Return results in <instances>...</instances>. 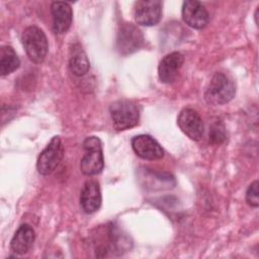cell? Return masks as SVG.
<instances>
[{
  "label": "cell",
  "instance_id": "30bf717a",
  "mask_svg": "<svg viewBox=\"0 0 259 259\" xmlns=\"http://www.w3.org/2000/svg\"><path fill=\"white\" fill-rule=\"evenodd\" d=\"M132 148L140 158L144 160H159L164 156V150L160 144L149 135H139L132 139Z\"/></svg>",
  "mask_w": 259,
  "mask_h": 259
},
{
  "label": "cell",
  "instance_id": "7a4b0ae2",
  "mask_svg": "<svg viewBox=\"0 0 259 259\" xmlns=\"http://www.w3.org/2000/svg\"><path fill=\"white\" fill-rule=\"evenodd\" d=\"M21 42L30 61L40 64L47 57L49 44L45 32L35 25L27 26L21 34Z\"/></svg>",
  "mask_w": 259,
  "mask_h": 259
},
{
  "label": "cell",
  "instance_id": "8fae6325",
  "mask_svg": "<svg viewBox=\"0 0 259 259\" xmlns=\"http://www.w3.org/2000/svg\"><path fill=\"white\" fill-rule=\"evenodd\" d=\"M183 62L184 57L179 52H172L166 55L158 66V75L161 82L166 84L173 83L178 77Z\"/></svg>",
  "mask_w": 259,
  "mask_h": 259
},
{
  "label": "cell",
  "instance_id": "277c9868",
  "mask_svg": "<svg viewBox=\"0 0 259 259\" xmlns=\"http://www.w3.org/2000/svg\"><path fill=\"white\" fill-rule=\"evenodd\" d=\"M85 154L80 162V170L84 175L99 174L104 167L101 141L97 137H87L83 142Z\"/></svg>",
  "mask_w": 259,
  "mask_h": 259
},
{
  "label": "cell",
  "instance_id": "8992f818",
  "mask_svg": "<svg viewBox=\"0 0 259 259\" xmlns=\"http://www.w3.org/2000/svg\"><path fill=\"white\" fill-rule=\"evenodd\" d=\"M144 45V35L141 29L133 23H122L116 35V50L120 55L126 56L140 50Z\"/></svg>",
  "mask_w": 259,
  "mask_h": 259
},
{
  "label": "cell",
  "instance_id": "5b68a950",
  "mask_svg": "<svg viewBox=\"0 0 259 259\" xmlns=\"http://www.w3.org/2000/svg\"><path fill=\"white\" fill-rule=\"evenodd\" d=\"M64 155V147L60 137L52 138L47 147L40 152L37 161L36 169L41 175H49L53 173L59 166Z\"/></svg>",
  "mask_w": 259,
  "mask_h": 259
},
{
  "label": "cell",
  "instance_id": "4fadbf2b",
  "mask_svg": "<svg viewBox=\"0 0 259 259\" xmlns=\"http://www.w3.org/2000/svg\"><path fill=\"white\" fill-rule=\"evenodd\" d=\"M102 202V196L99 184L94 180L87 181L80 193V205L86 213L97 211Z\"/></svg>",
  "mask_w": 259,
  "mask_h": 259
},
{
  "label": "cell",
  "instance_id": "3957f363",
  "mask_svg": "<svg viewBox=\"0 0 259 259\" xmlns=\"http://www.w3.org/2000/svg\"><path fill=\"white\" fill-rule=\"evenodd\" d=\"M113 126L117 131H125L136 126L140 120L139 106L126 99L116 100L109 106Z\"/></svg>",
  "mask_w": 259,
  "mask_h": 259
},
{
  "label": "cell",
  "instance_id": "5bb4252c",
  "mask_svg": "<svg viewBox=\"0 0 259 259\" xmlns=\"http://www.w3.org/2000/svg\"><path fill=\"white\" fill-rule=\"evenodd\" d=\"M34 240L35 232L32 227L28 224H22L14 233L10 241V248L15 254L23 255L30 250Z\"/></svg>",
  "mask_w": 259,
  "mask_h": 259
},
{
  "label": "cell",
  "instance_id": "ba28073f",
  "mask_svg": "<svg viewBox=\"0 0 259 259\" xmlns=\"http://www.w3.org/2000/svg\"><path fill=\"white\" fill-rule=\"evenodd\" d=\"M177 124L182 133L193 141H199L203 135V121L199 113L192 108H183L179 112Z\"/></svg>",
  "mask_w": 259,
  "mask_h": 259
},
{
  "label": "cell",
  "instance_id": "9c48e42d",
  "mask_svg": "<svg viewBox=\"0 0 259 259\" xmlns=\"http://www.w3.org/2000/svg\"><path fill=\"white\" fill-rule=\"evenodd\" d=\"M181 15L183 21L194 29H202L209 22V14L204 5L199 1H184Z\"/></svg>",
  "mask_w": 259,
  "mask_h": 259
},
{
  "label": "cell",
  "instance_id": "6da1fadb",
  "mask_svg": "<svg viewBox=\"0 0 259 259\" xmlns=\"http://www.w3.org/2000/svg\"><path fill=\"white\" fill-rule=\"evenodd\" d=\"M236 93V87L232 79L224 73L217 72L211 77L205 92L204 98L212 105L226 104L231 101Z\"/></svg>",
  "mask_w": 259,
  "mask_h": 259
},
{
  "label": "cell",
  "instance_id": "e0dca14e",
  "mask_svg": "<svg viewBox=\"0 0 259 259\" xmlns=\"http://www.w3.org/2000/svg\"><path fill=\"white\" fill-rule=\"evenodd\" d=\"M226 141V128L224 123L217 119L209 127V142L213 145H221Z\"/></svg>",
  "mask_w": 259,
  "mask_h": 259
},
{
  "label": "cell",
  "instance_id": "7c38bea8",
  "mask_svg": "<svg viewBox=\"0 0 259 259\" xmlns=\"http://www.w3.org/2000/svg\"><path fill=\"white\" fill-rule=\"evenodd\" d=\"M51 14L53 18V31L56 34L65 33L72 24L73 10L71 5L62 1L52 2Z\"/></svg>",
  "mask_w": 259,
  "mask_h": 259
},
{
  "label": "cell",
  "instance_id": "2e32d148",
  "mask_svg": "<svg viewBox=\"0 0 259 259\" xmlns=\"http://www.w3.org/2000/svg\"><path fill=\"white\" fill-rule=\"evenodd\" d=\"M20 65V60L10 46H3L0 49V74L1 76H6L16 69Z\"/></svg>",
  "mask_w": 259,
  "mask_h": 259
},
{
  "label": "cell",
  "instance_id": "d6986e66",
  "mask_svg": "<svg viewBox=\"0 0 259 259\" xmlns=\"http://www.w3.org/2000/svg\"><path fill=\"white\" fill-rule=\"evenodd\" d=\"M258 8L259 7H257V9H256V11H255V14H254V17H255V23L258 25Z\"/></svg>",
  "mask_w": 259,
  "mask_h": 259
},
{
  "label": "cell",
  "instance_id": "ac0fdd59",
  "mask_svg": "<svg viewBox=\"0 0 259 259\" xmlns=\"http://www.w3.org/2000/svg\"><path fill=\"white\" fill-rule=\"evenodd\" d=\"M258 185H259L258 180H255L249 185V187L246 191V201L252 207H258V205H259Z\"/></svg>",
  "mask_w": 259,
  "mask_h": 259
},
{
  "label": "cell",
  "instance_id": "52a82bcc",
  "mask_svg": "<svg viewBox=\"0 0 259 259\" xmlns=\"http://www.w3.org/2000/svg\"><path fill=\"white\" fill-rule=\"evenodd\" d=\"M134 15L140 25H156L162 17V2L158 0L137 1L134 6Z\"/></svg>",
  "mask_w": 259,
  "mask_h": 259
},
{
  "label": "cell",
  "instance_id": "9a60e30c",
  "mask_svg": "<svg viewBox=\"0 0 259 259\" xmlns=\"http://www.w3.org/2000/svg\"><path fill=\"white\" fill-rule=\"evenodd\" d=\"M69 68L75 76H83L89 71V60L86 53L83 51L82 47L79 44L73 45L70 50Z\"/></svg>",
  "mask_w": 259,
  "mask_h": 259
}]
</instances>
